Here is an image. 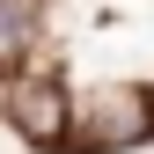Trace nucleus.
Wrapping results in <instances>:
<instances>
[{"instance_id":"nucleus-1","label":"nucleus","mask_w":154,"mask_h":154,"mask_svg":"<svg viewBox=\"0 0 154 154\" xmlns=\"http://www.w3.org/2000/svg\"><path fill=\"white\" fill-rule=\"evenodd\" d=\"M0 103H8V125L22 132L29 147H66V125H73V95L51 81V73H37V81H0Z\"/></svg>"},{"instance_id":"nucleus-2","label":"nucleus","mask_w":154,"mask_h":154,"mask_svg":"<svg viewBox=\"0 0 154 154\" xmlns=\"http://www.w3.org/2000/svg\"><path fill=\"white\" fill-rule=\"evenodd\" d=\"M73 125H88L81 132L88 154H118V147L140 140V132H154V95H140V88H95Z\"/></svg>"},{"instance_id":"nucleus-3","label":"nucleus","mask_w":154,"mask_h":154,"mask_svg":"<svg viewBox=\"0 0 154 154\" xmlns=\"http://www.w3.org/2000/svg\"><path fill=\"white\" fill-rule=\"evenodd\" d=\"M37 15H44V0H0V81L22 73L29 37H37Z\"/></svg>"}]
</instances>
